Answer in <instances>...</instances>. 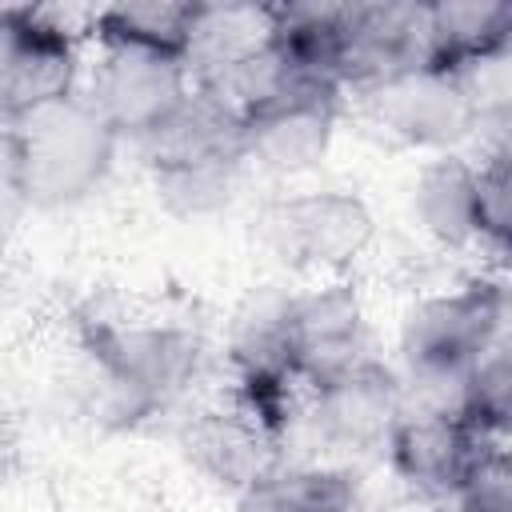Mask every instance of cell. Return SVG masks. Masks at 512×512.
I'll use <instances>...</instances> for the list:
<instances>
[{
  "label": "cell",
  "mask_w": 512,
  "mask_h": 512,
  "mask_svg": "<svg viewBox=\"0 0 512 512\" xmlns=\"http://www.w3.org/2000/svg\"><path fill=\"white\" fill-rule=\"evenodd\" d=\"M276 36L272 4H196L184 64L196 88L220 84L236 64L256 56Z\"/></svg>",
  "instance_id": "cell-16"
},
{
  "label": "cell",
  "mask_w": 512,
  "mask_h": 512,
  "mask_svg": "<svg viewBox=\"0 0 512 512\" xmlns=\"http://www.w3.org/2000/svg\"><path fill=\"white\" fill-rule=\"evenodd\" d=\"M408 220L440 252L484 248L480 232V180L468 152L428 156L408 184Z\"/></svg>",
  "instance_id": "cell-13"
},
{
  "label": "cell",
  "mask_w": 512,
  "mask_h": 512,
  "mask_svg": "<svg viewBox=\"0 0 512 512\" xmlns=\"http://www.w3.org/2000/svg\"><path fill=\"white\" fill-rule=\"evenodd\" d=\"M80 32L44 8H0V124L80 88Z\"/></svg>",
  "instance_id": "cell-7"
},
{
  "label": "cell",
  "mask_w": 512,
  "mask_h": 512,
  "mask_svg": "<svg viewBox=\"0 0 512 512\" xmlns=\"http://www.w3.org/2000/svg\"><path fill=\"white\" fill-rule=\"evenodd\" d=\"M400 408H404L400 376L380 356H368L336 376L300 388L296 400V416L304 420L316 452L340 464H352L372 452L384 456Z\"/></svg>",
  "instance_id": "cell-5"
},
{
  "label": "cell",
  "mask_w": 512,
  "mask_h": 512,
  "mask_svg": "<svg viewBox=\"0 0 512 512\" xmlns=\"http://www.w3.org/2000/svg\"><path fill=\"white\" fill-rule=\"evenodd\" d=\"M492 444L500 440H488L464 416L404 404L388 432L384 460L396 472V480H404L412 492H424L432 500H452L464 476L472 472V464Z\"/></svg>",
  "instance_id": "cell-10"
},
{
  "label": "cell",
  "mask_w": 512,
  "mask_h": 512,
  "mask_svg": "<svg viewBox=\"0 0 512 512\" xmlns=\"http://www.w3.org/2000/svg\"><path fill=\"white\" fill-rule=\"evenodd\" d=\"M428 64V4H344L332 72L340 92L364 96Z\"/></svg>",
  "instance_id": "cell-8"
},
{
  "label": "cell",
  "mask_w": 512,
  "mask_h": 512,
  "mask_svg": "<svg viewBox=\"0 0 512 512\" xmlns=\"http://www.w3.org/2000/svg\"><path fill=\"white\" fill-rule=\"evenodd\" d=\"M508 336L504 276H472L452 288L416 296L396 332L400 392L412 408L464 416L468 368Z\"/></svg>",
  "instance_id": "cell-1"
},
{
  "label": "cell",
  "mask_w": 512,
  "mask_h": 512,
  "mask_svg": "<svg viewBox=\"0 0 512 512\" xmlns=\"http://www.w3.org/2000/svg\"><path fill=\"white\" fill-rule=\"evenodd\" d=\"M368 356V312L352 280L332 276L288 292V360L296 388L336 376Z\"/></svg>",
  "instance_id": "cell-9"
},
{
  "label": "cell",
  "mask_w": 512,
  "mask_h": 512,
  "mask_svg": "<svg viewBox=\"0 0 512 512\" xmlns=\"http://www.w3.org/2000/svg\"><path fill=\"white\" fill-rule=\"evenodd\" d=\"M464 420L488 440L508 444L512 428V340H496L464 380Z\"/></svg>",
  "instance_id": "cell-19"
},
{
  "label": "cell",
  "mask_w": 512,
  "mask_h": 512,
  "mask_svg": "<svg viewBox=\"0 0 512 512\" xmlns=\"http://www.w3.org/2000/svg\"><path fill=\"white\" fill-rule=\"evenodd\" d=\"M512 44V4L468 0V4H428V64L448 72H480L508 56Z\"/></svg>",
  "instance_id": "cell-17"
},
{
  "label": "cell",
  "mask_w": 512,
  "mask_h": 512,
  "mask_svg": "<svg viewBox=\"0 0 512 512\" xmlns=\"http://www.w3.org/2000/svg\"><path fill=\"white\" fill-rule=\"evenodd\" d=\"M192 12H196V4H172V0L108 4V8L92 12V40H128V44L184 56Z\"/></svg>",
  "instance_id": "cell-18"
},
{
  "label": "cell",
  "mask_w": 512,
  "mask_h": 512,
  "mask_svg": "<svg viewBox=\"0 0 512 512\" xmlns=\"http://www.w3.org/2000/svg\"><path fill=\"white\" fill-rule=\"evenodd\" d=\"M12 136L20 192L28 208H64L96 192L120 144V136L80 96V88L12 120Z\"/></svg>",
  "instance_id": "cell-2"
},
{
  "label": "cell",
  "mask_w": 512,
  "mask_h": 512,
  "mask_svg": "<svg viewBox=\"0 0 512 512\" xmlns=\"http://www.w3.org/2000/svg\"><path fill=\"white\" fill-rule=\"evenodd\" d=\"M344 92L300 88L284 100L244 116V164L268 168L276 176H300L316 168L336 136Z\"/></svg>",
  "instance_id": "cell-12"
},
{
  "label": "cell",
  "mask_w": 512,
  "mask_h": 512,
  "mask_svg": "<svg viewBox=\"0 0 512 512\" xmlns=\"http://www.w3.org/2000/svg\"><path fill=\"white\" fill-rule=\"evenodd\" d=\"M484 72V68H480ZM480 72H448V68H416L404 72L372 92H364V104L372 120L400 144L420 148L428 156L436 152H460V144L476 140L480 128L508 120L504 108L484 104V80Z\"/></svg>",
  "instance_id": "cell-3"
},
{
  "label": "cell",
  "mask_w": 512,
  "mask_h": 512,
  "mask_svg": "<svg viewBox=\"0 0 512 512\" xmlns=\"http://www.w3.org/2000/svg\"><path fill=\"white\" fill-rule=\"evenodd\" d=\"M276 432L232 392L228 404H216L208 412H196V420L184 428V452L188 460L216 484H228L232 496L268 464L276 460Z\"/></svg>",
  "instance_id": "cell-15"
},
{
  "label": "cell",
  "mask_w": 512,
  "mask_h": 512,
  "mask_svg": "<svg viewBox=\"0 0 512 512\" xmlns=\"http://www.w3.org/2000/svg\"><path fill=\"white\" fill-rule=\"evenodd\" d=\"M264 240L288 268L332 280L368 252L376 216L348 188H308L280 196L264 212Z\"/></svg>",
  "instance_id": "cell-6"
},
{
  "label": "cell",
  "mask_w": 512,
  "mask_h": 512,
  "mask_svg": "<svg viewBox=\"0 0 512 512\" xmlns=\"http://www.w3.org/2000/svg\"><path fill=\"white\" fill-rule=\"evenodd\" d=\"M232 500L236 512H364V484L340 460L276 456Z\"/></svg>",
  "instance_id": "cell-14"
},
{
  "label": "cell",
  "mask_w": 512,
  "mask_h": 512,
  "mask_svg": "<svg viewBox=\"0 0 512 512\" xmlns=\"http://www.w3.org/2000/svg\"><path fill=\"white\" fill-rule=\"evenodd\" d=\"M192 72L180 52L128 40H96L92 64L80 68V96L120 140L144 144L192 96Z\"/></svg>",
  "instance_id": "cell-4"
},
{
  "label": "cell",
  "mask_w": 512,
  "mask_h": 512,
  "mask_svg": "<svg viewBox=\"0 0 512 512\" xmlns=\"http://www.w3.org/2000/svg\"><path fill=\"white\" fill-rule=\"evenodd\" d=\"M476 160V180H480V232H484V252H504L508 248V228H512V152L508 140L496 136L480 144Z\"/></svg>",
  "instance_id": "cell-20"
},
{
  "label": "cell",
  "mask_w": 512,
  "mask_h": 512,
  "mask_svg": "<svg viewBox=\"0 0 512 512\" xmlns=\"http://www.w3.org/2000/svg\"><path fill=\"white\" fill-rule=\"evenodd\" d=\"M88 348L112 392L132 408L164 404L196 364V340L160 324H96Z\"/></svg>",
  "instance_id": "cell-11"
}]
</instances>
